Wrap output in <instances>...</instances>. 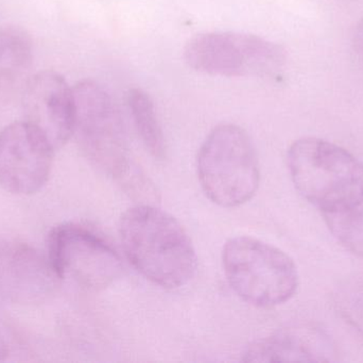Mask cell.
<instances>
[{
  "label": "cell",
  "mask_w": 363,
  "mask_h": 363,
  "mask_svg": "<svg viewBox=\"0 0 363 363\" xmlns=\"http://www.w3.org/2000/svg\"><path fill=\"white\" fill-rule=\"evenodd\" d=\"M123 251L134 268L155 285L183 287L196 271L191 240L181 224L152 205H138L119 224Z\"/></svg>",
  "instance_id": "1"
},
{
  "label": "cell",
  "mask_w": 363,
  "mask_h": 363,
  "mask_svg": "<svg viewBox=\"0 0 363 363\" xmlns=\"http://www.w3.org/2000/svg\"><path fill=\"white\" fill-rule=\"evenodd\" d=\"M287 164L296 190L322 212L363 198V164L334 143L300 139L290 146Z\"/></svg>",
  "instance_id": "2"
},
{
  "label": "cell",
  "mask_w": 363,
  "mask_h": 363,
  "mask_svg": "<svg viewBox=\"0 0 363 363\" xmlns=\"http://www.w3.org/2000/svg\"><path fill=\"white\" fill-rule=\"evenodd\" d=\"M196 168L207 197L225 208L245 204L259 185V163L253 142L242 128L233 124L218 126L205 139Z\"/></svg>",
  "instance_id": "3"
},
{
  "label": "cell",
  "mask_w": 363,
  "mask_h": 363,
  "mask_svg": "<svg viewBox=\"0 0 363 363\" xmlns=\"http://www.w3.org/2000/svg\"><path fill=\"white\" fill-rule=\"evenodd\" d=\"M222 261L235 293L258 308L283 304L298 289V270L294 260L257 239H230L224 245Z\"/></svg>",
  "instance_id": "4"
},
{
  "label": "cell",
  "mask_w": 363,
  "mask_h": 363,
  "mask_svg": "<svg viewBox=\"0 0 363 363\" xmlns=\"http://www.w3.org/2000/svg\"><path fill=\"white\" fill-rule=\"evenodd\" d=\"M74 132L86 157L99 170L123 181L135 166L130 161L123 117L110 94L93 80L74 87Z\"/></svg>",
  "instance_id": "5"
},
{
  "label": "cell",
  "mask_w": 363,
  "mask_h": 363,
  "mask_svg": "<svg viewBox=\"0 0 363 363\" xmlns=\"http://www.w3.org/2000/svg\"><path fill=\"white\" fill-rule=\"evenodd\" d=\"M184 59L196 72L211 76H268L283 68L286 53L254 34L206 32L188 40Z\"/></svg>",
  "instance_id": "6"
},
{
  "label": "cell",
  "mask_w": 363,
  "mask_h": 363,
  "mask_svg": "<svg viewBox=\"0 0 363 363\" xmlns=\"http://www.w3.org/2000/svg\"><path fill=\"white\" fill-rule=\"evenodd\" d=\"M48 257L60 279L89 291L112 285L123 273L116 249L104 237L85 226L65 223L48 236Z\"/></svg>",
  "instance_id": "7"
},
{
  "label": "cell",
  "mask_w": 363,
  "mask_h": 363,
  "mask_svg": "<svg viewBox=\"0 0 363 363\" xmlns=\"http://www.w3.org/2000/svg\"><path fill=\"white\" fill-rule=\"evenodd\" d=\"M55 146L29 121H15L0 131V187L15 195L40 191L50 177Z\"/></svg>",
  "instance_id": "8"
},
{
  "label": "cell",
  "mask_w": 363,
  "mask_h": 363,
  "mask_svg": "<svg viewBox=\"0 0 363 363\" xmlns=\"http://www.w3.org/2000/svg\"><path fill=\"white\" fill-rule=\"evenodd\" d=\"M23 107L25 121L40 128L55 149L74 136V90L59 72L43 70L31 77L23 90Z\"/></svg>",
  "instance_id": "9"
},
{
  "label": "cell",
  "mask_w": 363,
  "mask_h": 363,
  "mask_svg": "<svg viewBox=\"0 0 363 363\" xmlns=\"http://www.w3.org/2000/svg\"><path fill=\"white\" fill-rule=\"evenodd\" d=\"M60 277L48 255L23 243L0 244V298L21 305L44 302Z\"/></svg>",
  "instance_id": "10"
},
{
  "label": "cell",
  "mask_w": 363,
  "mask_h": 363,
  "mask_svg": "<svg viewBox=\"0 0 363 363\" xmlns=\"http://www.w3.org/2000/svg\"><path fill=\"white\" fill-rule=\"evenodd\" d=\"M320 337L305 330H287L256 341L243 355L247 362H323Z\"/></svg>",
  "instance_id": "11"
},
{
  "label": "cell",
  "mask_w": 363,
  "mask_h": 363,
  "mask_svg": "<svg viewBox=\"0 0 363 363\" xmlns=\"http://www.w3.org/2000/svg\"><path fill=\"white\" fill-rule=\"evenodd\" d=\"M33 62L29 34L19 27L0 30V93L12 91L27 77Z\"/></svg>",
  "instance_id": "12"
},
{
  "label": "cell",
  "mask_w": 363,
  "mask_h": 363,
  "mask_svg": "<svg viewBox=\"0 0 363 363\" xmlns=\"http://www.w3.org/2000/svg\"><path fill=\"white\" fill-rule=\"evenodd\" d=\"M128 104L145 146L153 157L163 159L166 155L165 138L150 96L140 89L130 90Z\"/></svg>",
  "instance_id": "13"
},
{
  "label": "cell",
  "mask_w": 363,
  "mask_h": 363,
  "mask_svg": "<svg viewBox=\"0 0 363 363\" xmlns=\"http://www.w3.org/2000/svg\"><path fill=\"white\" fill-rule=\"evenodd\" d=\"M322 213L335 238L363 258V198L345 208Z\"/></svg>",
  "instance_id": "14"
},
{
  "label": "cell",
  "mask_w": 363,
  "mask_h": 363,
  "mask_svg": "<svg viewBox=\"0 0 363 363\" xmlns=\"http://www.w3.org/2000/svg\"><path fill=\"white\" fill-rule=\"evenodd\" d=\"M352 45L358 59L363 63V19L356 26L352 36Z\"/></svg>",
  "instance_id": "15"
},
{
  "label": "cell",
  "mask_w": 363,
  "mask_h": 363,
  "mask_svg": "<svg viewBox=\"0 0 363 363\" xmlns=\"http://www.w3.org/2000/svg\"><path fill=\"white\" fill-rule=\"evenodd\" d=\"M9 355L8 345H6V339H4V335L0 332V362L6 359Z\"/></svg>",
  "instance_id": "16"
}]
</instances>
